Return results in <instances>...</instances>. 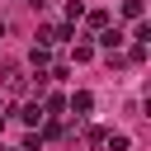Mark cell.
<instances>
[{"instance_id": "7c38bea8", "label": "cell", "mask_w": 151, "mask_h": 151, "mask_svg": "<svg viewBox=\"0 0 151 151\" xmlns=\"http://www.w3.org/2000/svg\"><path fill=\"white\" fill-rule=\"evenodd\" d=\"M0 38H5V19H0Z\"/></svg>"}, {"instance_id": "7a4b0ae2", "label": "cell", "mask_w": 151, "mask_h": 151, "mask_svg": "<svg viewBox=\"0 0 151 151\" xmlns=\"http://www.w3.org/2000/svg\"><path fill=\"white\" fill-rule=\"evenodd\" d=\"M66 109H71V113H76V123H80V118L94 109V94H90V90H76V94L66 99Z\"/></svg>"}, {"instance_id": "8992f818", "label": "cell", "mask_w": 151, "mask_h": 151, "mask_svg": "<svg viewBox=\"0 0 151 151\" xmlns=\"http://www.w3.org/2000/svg\"><path fill=\"white\" fill-rule=\"evenodd\" d=\"M19 118H24L28 127H38V123H42V104H24V109H19Z\"/></svg>"}, {"instance_id": "4fadbf2b", "label": "cell", "mask_w": 151, "mask_h": 151, "mask_svg": "<svg viewBox=\"0 0 151 151\" xmlns=\"http://www.w3.org/2000/svg\"><path fill=\"white\" fill-rule=\"evenodd\" d=\"M0 127H5V118H0Z\"/></svg>"}, {"instance_id": "9c48e42d", "label": "cell", "mask_w": 151, "mask_h": 151, "mask_svg": "<svg viewBox=\"0 0 151 151\" xmlns=\"http://www.w3.org/2000/svg\"><path fill=\"white\" fill-rule=\"evenodd\" d=\"M85 142H90V146H104V142H109V132H104V127H90V132H85Z\"/></svg>"}, {"instance_id": "30bf717a", "label": "cell", "mask_w": 151, "mask_h": 151, "mask_svg": "<svg viewBox=\"0 0 151 151\" xmlns=\"http://www.w3.org/2000/svg\"><path fill=\"white\" fill-rule=\"evenodd\" d=\"M66 19H71V24H76V19H85V5H80V0H71V5H66Z\"/></svg>"}, {"instance_id": "3957f363", "label": "cell", "mask_w": 151, "mask_h": 151, "mask_svg": "<svg viewBox=\"0 0 151 151\" xmlns=\"http://www.w3.org/2000/svg\"><path fill=\"white\" fill-rule=\"evenodd\" d=\"M85 28H90V33L99 38V33L109 28V9H90V14H85Z\"/></svg>"}, {"instance_id": "277c9868", "label": "cell", "mask_w": 151, "mask_h": 151, "mask_svg": "<svg viewBox=\"0 0 151 151\" xmlns=\"http://www.w3.org/2000/svg\"><path fill=\"white\" fill-rule=\"evenodd\" d=\"M28 61H33V71L42 76V71L52 66V47H38V42H33V52H28Z\"/></svg>"}, {"instance_id": "8fae6325", "label": "cell", "mask_w": 151, "mask_h": 151, "mask_svg": "<svg viewBox=\"0 0 151 151\" xmlns=\"http://www.w3.org/2000/svg\"><path fill=\"white\" fill-rule=\"evenodd\" d=\"M123 14L127 19H142V0H123Z\"/></svg>"}, {"instance_id": "5b68a950", "label": "cell", "mask_w": 151, "mask_h": 151, "mask_svg": "<svg viewBox=\"0 0 151 151\" xmlns=\"http://www.w3.org/2000/svg\"><path fill=\"white\" fill-rule=\"evenodd\" d=\"M94 42H99V47H109V52H118V47H123V33H118V28H104Z\"/></svg>"}, {"instance_id": "6da1fadb", "label": "cell", "mask_w": 151, "mask_h": 151, "mask_svg": "<svg viewBox=\"0 0 151 151\" xmlns=\"http://www.w3.org/2000/svg\"><path fill=\"white\" fill-rule=\"evenodd\" d=\"M0 85H5V94H24L28 90V76L19 66H0Z\"/></svg>"}, {"instance_id": "ba28073f", "label": "cell", "mask_w": 151, "mask_h": 151, "mask_svg": "<svg viewBox=\"0 0 151 151\" xmlns=\"http://www.w3.org/2000/svg\"><path fill=\"white\" fill-rule=\"evenodd\" d=\"M52 42H76V28H71V24H61V28H52Z\"/></svg>"}, {"instance_id": "52a82bcc", "label": "cell", "mask_w": 151, "mask_h": 151, "mask_svg": "<svg viewBox=\"0 0 151 151\" xmlns=\"http://www.w3.org/2000/svg\"><path fill=\"white\" fill-rule=\"evenodd\" d=\"M57 137H61V123L57 118H42V137L38 142H57Z\"/></svg>"}]
</instances>
